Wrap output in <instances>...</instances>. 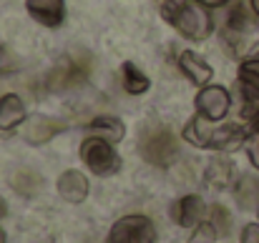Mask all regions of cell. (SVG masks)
Listing matches in <instances>:
<instances>
[{
  "label": "cell",
  "mask_w": 259,
  "mask_h": 243,
  "mask_svg": "<svg viewBox=\"0 0 259 243\" xmlns=\"http://www.w3.org/2000/svg\"><path fill=\"white\" fill-rule=\"evenodd\" d=\"M161 15L166 23L186 38V40H206L214 30V18L201 3H186V0H156Z\"/></svg>",
  "instance_id": "1"
},
{
  "label": "cell",
  "mask_w": 259,
  "mask_h": 243,
  "mask_svg": "<svg viewBox=\"0 0 259 243\" xmlns=\"http://www.w3.org/2000/svg\"><path fill=\"white\" fill-rule=\"evenodd\" d=\"M139 153H141L144 161L156 165V168L171 165L176 161V156H179V143L174 138L171 128L161 126V123L144 126L141 136H139Z\"/></svg>",
  "instance_id": "2"
},
{
  "label": "cell",
  "mask_w": 259,
  "mask_h": 243,
  "mask_svg": "<svg viewBox=\"0 0 259 243\" xmlns=\"http://www.w3.org/2000/svg\"><path fill=\"white\" fill-rule=\"evenodd\" d=\"M91 76V58L83 53H76V55H66L61 58L46 76V88L48 90H71L76 85L88 81Z\"/></svg>",
  "instance_id": "3"
},
{
  "label": "cell",
  "mask_w": 259,
  "mask_h": 243,
  "mask_svg": "<svg viewBox=\"0 0 259 243\" xmlns=\"http://www.w3.org/2000/svg\"><path fill=\"white\" fill-rule=\"evenodd\" d=\"M81 161L96 175H113L121 168V158L113 151V143L103 138H86L81 146Z\"/></svg>",
  "instance_id": "4"
},
{
  "label": "cell",
  "mask_w": 259,
  "mask_h": 243,
  "mask_svg": "<svg viewBox=\"0 0 259 243\" xmlns=\"http://www.w3.org/2000/svg\"><path fill=\"white\" fill-rule=\"evenodd\" d=\"M156 241V228L146 216H123L118 218L106 243H154Z\"/></svg>",
  "instance_id": "5"
},
{
  "label": "cell",
  "mask_w": 259,
  "mask_h": 243,
  "mask_svg": "<svg viewBox=\"0 0 259 243\" xmlns=\"http://www.w3.org/2000/svg\"><path fill=\"white\" fill-rule=\"evenodd\" d=\"M196 113H201L206 120H222L227 118L229 113V105H232V95L227 88L222 85H201V90L196 93Z\"/></svg>",
  "instance_id": "6"
},
{
  "label": "cell",
  "mask_w": 259,
  "mask_h": 243,
  "mask_svg": "<svg viewBox=\"0 0 259 243\" xmlns=\"http://www.w3.org/2000/svg\"><path fill=\"white\" fill-rule=\"evenodd\" d=\"M68 128V123H63L61 118H53V115H43V113H33L25 118L23 123V138L25 143L30 146H43L48 143L51 138H56L58 133H63Z\"/></svg>",
  "instance_id": "7"
},
{
  "label": "cell",
  "mask_w": 259,
  "mask_h": 243,
  "mask_svg": "<svg viewBox=\"0 0 259 243\" xmlns=\"http://www.w3.org/2000/svg\"><path fill=\"white\" fill-rule=\"evenodd\" d=\"M28 15L46 25V28H61L66 23V3L63 0H25Z\"/></svg>",
  "instance_id": "8"
},
{
  "label": "cell",
  "mask_w": 259,
  "mask_h": 243,
  "mask_svg": "<svg viewBox=\"0 0 259 243\" xmlns=\"http://www.w3.org/2000/svg\"><path fill=\"white\" fill-rule=\"evenodd\" d=\"M201 216H204V201L196 193L181 196L171 206V218L176 221V226H181V228L199 226L201 223Z\"/></svg>",
  "instance_id": "9"
},
{
  "label": "cell",
  "mask_w": 259,
  "mask_h": 243,
  "mask_svg": "<svg viewBox=\"0 0 259 243\" xmlns=\"http://www.w3.org/2000/svg\"><path fill=\"white\" fill-rule=\"evenodd\" d=\"M58 196L68 203H83L88 198V178L81 170H66L58 178Z\"/></svg>",
  "instance_id": "10"
},
{
  "label": "cell",
  "mask_w": 259,
  "mask_h": 243,
  "mask_svg": "<svg viewBox=\"0 0 259 243\" xmlns=\"http://www.w3.org/2000/svg\"><path fill=\"white\" fill-rule=\"evenodd\" d=\"M247 143V131L239 123H224L214 131L211 136V148L222 151V153H234Z\"/></svg>",
  "instance_id": "11"
},
{
  "label": "cell",
  "mask_w": 259,
  "mask_h": 243,
  "mask_svg": "<svg viewBox=\"0 0 259 243\" xmlns=\"http://www.w3.org/2000/svg\"><path fill=\"white\" fill-rule=\"evenodd\" d=\"M179 68H181V73L194 85H206V83L211 81V76H214L211 66L199 53H194V50H184L179 55Z\"/></svg>",
  "instance_id": "12"
},
{
  "label": "cell",
  "mask_w": 259,
  "mask_h": 243,
  "mask_svg": "<svg viewBox=\"0 0 259 243\" xmlns=\"http://www.w3.org/2000/svg\"><path fill=\"white\" fill-rule=\"evenodd\" d=\"M204 180L217 188V191H227L232 186H237V168L229 158H211L206 165V173H204Z\"/></svg>",
  "instance_id": "13"
},
{
  "label": "cell",
  "mask_w": 259,
  "mask_h": 243,
  "mask_svg": "<svg viewBox=\"0 0 259 243\" xmlns=\"http://www.w3.org/2000/svg\"><path fill=\"white\" fill-rule=\"evenodd\" d=\"M20 123H25V103L15 93H5L0 98V131L10 133Z\"/></svg>",
  "instance_id": "14"
},
{
  "label": "cell",
  "mask_w": 259,
  "mask_h": 243,
  "mask_svg": "<svg viewBox=\"0 0 259 243\" xmlns=\"http://www.w3.org/2000/svg\"><path fill=\"white\" fill-rule=\"evenodd\" d=\"M88 138H103L108 143H118L126 136V126L116 118V115H98L88 123L86 128Z\"/></svg>",
  "instance_id": "15"
},
{
  "label": "cell",
  "mask_w": 259,
  "mask_h": 243,
  "mask_svg": "<svg viewBox=\"0 0 259 243\" xmlns=\"http://www.w3.org/2000/svg\"><path fill=\"white\" fill-rule=\"evenodd\" d=\"M209 123H211V120H206L201 113L191 115V118L186 120L184 131H181L184 141L191 143V146H196V148H211V136H214V131L209 128Z\"/></svg>",
  "instance_id": "16"
},
{
  "label": "cell",
  "mask_w": 259,
  "mask_h": 243,
  "mask_svg": "<svg viewBox=\"0 0 259 243\" xmlns=\"http://www.w3.org/2000/svg\"><path fill=\"white\" fill-rule=\"evenodd\" d=\"M10 186L18 196H25V198H33L40 193L43 188V178L40 173H35L33 168H18L13 175H10Z\"/></svg>",
  "instance_id": "17"
},
{
  "label": "cell",
  "mask_w": 259,
  "mask_h": 243,
  "mask_svg": "<svg viewBox=\"0 0 259 243\" xmlns=\"http://www.w3.org/2000/svg\"><path fill=\"white\" fill-rule=\"evenodd\" d=\"M121 81H123V90L128 95H141V93H146L151 88L149 76L134 63H123L121 66Z\"/></svg>",
  "instance_id": "18"
},
{
  "label": "cell",
  "mask_w": 259,
  "mask_h": 243,
  "mask_svg": "<svg viewBox=\"0 0 259 243\" xmlns=\"http://www.w3.org/2000/svg\"><path fill=\"white\" fill-rule=\"evenodd\" d=\"M234 196L242 208L259 211V178H252V175L239 178V183L234 186Z\"/></svg>",
  "instance_id": "19"
},
{
  "label": "cell",
  "mask_w": 259,
  "mask_h": 243,
  "mask_svg": "<svg viewBox=\"0 0 259 243\" xmlns=\"http://www.w3.org/2000/svg\"><path fill=\"white\" fill-rule=\"evenodd\" d=\"M239 95H242V118L254 123L259 118V90L249 83L239 81Z\"/></svg>",
  "instance_id": "20"
},
{
  "label": "cell",
  "mask_w": 259,
  "mask_h": 243,
  "mask_svg": "<svg viewBox=\"0 0 259 243\" xmlns=\"http://www.w3.org/2000/svg\"><path fill=\"white\" fill-rule=\"evenodd\" d=\"M217 236H219L217 226L206 218V221H201L199 226H194V233H191L189 243H217Z\"/></svg>",
  "instance_id": "21"
},
{
  "label": "cell",
  "mask_w": 259,
  "mask_h": 243,
  "mask_svg": "<svg viewBox=\"0 0 259 243\" xmlns=\"http://www.w3.org/2000/svg\"><path fill=\"white\" fill-rule=\"evenodd\" d=\"M209 221L217 226L219 233H229V228H232V216H229V211H227L224 206H219V203L209 208Z\"/></svg>",
  "instance_id": "22"
},
{
  "label": "cell",
  "mask_w": 259,
  "mask_h": 243,
  "mask_svg": "<svg viewBox=\"0 0 259 243\" xmlns=\"http://www.w3.org/2000/svg\"><path fill=\"white\" fill-rule=\"evenodd\" d=\"M239 81L249 83L252 88L259 90V58H249L239 66Z\"/></svg>",
  "instance_id": "23"
},
{
  "label": "cell",
  "mask_w": 259,
  "mask_h": 243,
  "mask_svg": "<svg viewBox=\"0 0 259 243\" xmlns=\"http://www.w3.org/2000/svg\"><path fill=\"white\" fill-rule=\"evenodd\" d=\"M247 156H249V161H252V165L259 170V118L252 123V131L247 133Z\"/></svg>",
  "instance_id": "24"
},
{
  "label": "cell",
  "mask_w": 259,
  "mask_h": 243,
  "mask_svg": "<svg viewBox=\"0 0 259 243\" xmlns=\"http://www.w3.org/2000/svg\"><path fill=\"white\" fill-rule=\"evenodd\" d=\"M242 243H259V223H247L242 228Z\"/></svg>",
  "instance_id": "25"
},
{
  "label": "cell",
  "mask_w": 259,
  "mask_h": 243,
  "mask_svg": "<svg viewBox=\"0 0 259 243\" xmlns=\"http://www.w3.org/2000/svg\"><path fill=\"white\" fill-rule=\"evenodd\" d=\"M196 3H201V5H206V8H222V5H227L229 0H196Z\"/></svg>",
  "instance_id": "26"
},
{
  "label": "cell",
  "mask_w": 259,
  "mask_h": 243,
  "mask_svg": "<svg viewBox=\"0 0 259 243\" xmlns=\"http://www.w3.org/2000/svg\"><path fill=\"white\" fill-rule=\"evenodd\" d=\"M5 213H8V206H5V201H0V218H5Z\"/></svg>",
  "instance_id": "27"
},
{
  "label": "cell",
  "mask_w": 259,
  "mask_h": 243,
  "mask_svg": "<svg viewBox=\"0 0 259 243\" xmlns=\"http://www.w3.org/2000/svg\"><path fill=\"white\" fill-rule=\"evenodd\" d=\"M249 5H252V10H254V15H259V0H249Z\"/></svg>",
  "instance_id": "28"
},
{
  "label": "cell",
  "mask_w": 259,
  "mask_h": 243,
  "mask_svg": "<svg viewBox=\"0 0 259 243\" xmlns=\"http://www.w3.org/2000/svg\"><path fill=\"white\" fill-rule=\"evenodd\" d=\"M5 241H8V236H5V231L0 228V243H5Z\"/></svg>",
  "instance_id": "29"
},
{
  "label": "cell",
  "mask_w": 259,
  "mask_h": 243,
  "mask_svg": "<svg viewBox=\"0 0 259 243\" xmlns=\"http://www.w3.org/2000/svg\"><path fill=\"white\" fill-rule=\"evenodd\" d=\"M257 213H259V211H257Z\"/></svg>",
  "instance_id": "30"
}]
</instances>
